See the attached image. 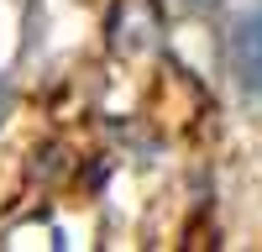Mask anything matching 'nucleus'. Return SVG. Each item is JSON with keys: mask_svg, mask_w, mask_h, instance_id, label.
<instances>
[{"mask_svg": "<svg viewBox=\"0 0 262 252\" xmlns=\"http://www.w3.org/2000/svg\"><path fill=\"white\" fill-rule=\"evenodd\" d=\"M231 74L247 100H262V6L231 27Z\"/></svg>", "mask_w": 262, "mask_h": 252, "instance_id": "nucleus-1", "label": "nucleus"}, {"mask_svg": "<svg viewBox=\"0 0 262 252\" xmlns=\"http://www.w3.org/2000/svg\"><path fill=\"white\" fill-rule=\"evenodd\" d=\"M189 6H215V0H189Z\"/></svg>", "mask_w": 262, "mask_h": 252, "instance_id": "nucleus-2", "label": "nucleus"}]
</instances>
